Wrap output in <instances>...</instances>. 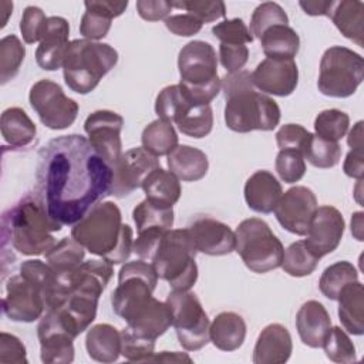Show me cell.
Here are the masks:
<instances>
[{
	"label": "cell",
	"instance_id": "obj_63",
	"mask_svg": "<svg viewBox=\"0 0 364 364\" xmlns=\"http://www.w3.org/2000/svg\"><path fill=\"white\" fill-rule=\"evenodd\" d=\"M0 10H1V18H0V27L3 28L6 24H7V20H9V16L11 14L13 11V3L10 1H0Z\"/></svg>",
	"mask_w": 364,
	"mask_h": 364
},
{
	"label": "cell",
	"instance_id": "obj_35",
	"mask_svg": "<svg viewBox=\"0 0 364 364\" xmlns=\"http://www.w3.org/2000/svg\"><path fill=\"white\" fill-rule=\"evenodd\" d=\"M141 188L148 200L168 208H172L182 193L179 179L171 171H165L161 166L145 178Z\"/></svg>",
	"mask_w": 364,
	"mask_h": 364
},
{
	"label": "cell",
	"instance_id": "obj_46",
	"mask_svg": "<svg viewBox=\"0 0 364 364\" xmlns=\"http://www.w3.org/2000/svg\"><path fill=\"white\" fill-rule=\"evenodd\" d=\"M289 24V17L283 7L273 1H266L259 4L250 18V33L253 37L260 38V36L272 26Z\"/></svg>",
	"mask_w": 364,
	"mask_h": 364
},
{
	"label": "cell",
	"instance_id": "obj_34",
	"mask_svg": "<svg viewBox=\"0 0 364 364\" xmlns=\"http://www.w3.org/2000/svg\"><path fill=\"white\" fill-rule=\"evenodd\" d=\"M0 129L3 139L13 148H23L30 145L36 138V124L27 112L18 107H11L3 111L0 119Z\"/></svg>",
	"mask_w": 364,
	"mask_h": 364
},
{
	"label": "cell",
	"instance_id": "obj_15",
	"mask_svg": "<svg viewBox=\"0 0 364 364\" xmlns=\"http://www.w3.org/2000/svg\"><path fill=\"white\" fill-rule=\"evenodd\" d=\"M317 208L314 192L307 186L297 185L282 193L274 208V216L287 232L306 236Z\"/></svg>",
	"mask_w": 364,
	"mask_h": 364
},
{
	"label": "cell",
	"instance_id": "obj_1",
	"mask_svg": "<svg viewBox=\"0 0 364 364\" xmlns=\"http://www.w3.org/2000/svg\"><path fill=\"white\" fill-rule=\"evenodd\" d=\"M112 175L85 136L61 135L38 152L36 193L54 222L70 226L109 195Z\"/></svg>",
	"mask_w": 364,
	"mask_h": 364
},
{
	"label": "cell",
	"instance_id": "obj_13",
	"mask_svg": "<svg viewBox=\"0 0 364 364\" xmlns=\"http://www.w3.org/2000/svg\"><path fill=\"white\" fill-rule=\"evenodd\" d=\"M122 127L124 118L109 109L94 111L84 122V131L88 135L90 144L111 168L122 155Z\"/></svg>",
	"mask_w": 364,
	"mask_h": 364
},
{
	"label": "cell",
	"instance_id": "obj_12",
	"mask_svg": "<svg viewBox=\"0 0 364 364\" xmlns=\"http://www.w3.org/2000/svg\"><path fill=\"white\" fill-rule=\"evenodd\" d=\"M28 101L40 121L50 129L68 128L78 114V104L68 98L57 82L47 78L31 85Z\"/></svg>",
	"mask_w": 364,
	"mask_h": 364
},
{
	"label": "cell",
	"instance_id": "obj_23",
	"mask_svg": "<svg viewBox=\"0 0 364 364\" xmlns=\"http://www.w3.org/2000/svg\"><path fill=\"white\" fill-rule=\"evenodd\" d=\"M291 351L293 343L289 330L279 323H273L260 331L253 348V363L282 364L290 358Z\"/></svg>",
	"mask_w": 364,
	"mask_h": 364
},
{
	"label": "cell",
	"instance_id": "obj_51",
	"mask_svg": "<svg viewBox=\"0 0 364 364\" xmlns=\"http://www.w3.org/2000/svg\"><path fill=\"white\" fill-rule=\"evenodd\" d=\"M47 18L44 11L37 6H27L21 14L20 31L24 43L34 44L41 40Z\"/></svg>",
	"mask_w": 364,
	"mask_h": 364
},
{
	"label": "cell",
	"instance_id": "obj_47",
	"mask_svg": "<svg viewBox=\"0 0 364 364\" xmlns=\"http://www.w3.org/2000/svg\"><path fill=\"white\" fill-rule=\"evenodd\" d=\"M274 168L280 179L286 183H294L299 182L304 173H306V161L301 152L291 151V149H283L279 151Z\"/></svg>",
	"mask_w": 364,
	"mask_h": 364
},
{
	"label": "cell",
	"instance_id": "obj_10",
	"mask_svg": "<svg viewBox=\"0 0 364 364\" xmlns=\"http://www.w3.org/2000/svg\"><path fill=\"white\" fill-rule=\"evenodd\" d=\"M158 274L146 260H132L118 272V286L111 294V306L117 316L128 321L154 296Z\"/></svg>",
	"mask_w": 364,
	"mask_h": 364
},
{
	"label": "cell",
	"instance_id": "obj_57",
	"mask_svg": "<svg viewBox=\"0 0 364 364\" xmlns=\"http://www.w3.org/2000/svg\"><path fill=\"white\" fill-rule=\"evenodd\" d=\"M172 10L171 1L166 0H138L136 11L146 21H159L169 17Z\"/></svg>",
	"mask_w": 364,
	"mask_h": 364
},
{
	"label": "cell",
	"instance_id": "obj_61",
	"mask_svg": "<svg viewBox=\"0 0 364 364\" xmlns=\"http://www.w3.org/2000/svg\"><path fill=\"white\" fill-rule=\"evenodd\" d=\"M347 144L351 149H363V121H358L348 132Z\"/></svg>",
	"mask_w": 364,
	"mask_h": 364
},
{
	"label": "cell",
	"instance_id": "obj_3",
	"mask_svg": "<svg viewBox=\"0 0 364 364\" xmlns=\"http://www.w3.org/2000/svg\"><path fill=\"white\" fill-rule=\"evenodd\" d=\"M225 94V122L235 132L272 131L280 122L277 102L266 94L256 91L252 82V73L240 70L228 73L222 80Z\"/></svg>",
	"mask_w": 364,
	"mask_h": 364
},
{
	"label": "cell",
	"instance_id": "obj_6",
	"mask_svg": "<svg viewBox=\"0 0 364 364\" xmlns=\"http://www.w3.org/2000/svg\"><path fill=\"white\" fill-rule=\"evenodd\" d=\"M179 84L188 95L199 104H210L220 92L218 57L215 48L202 40L185 44L178 55Z\"/></svg>",
	"mask_w": 364,
	"mask_h": 364
},
{
	"label": "cell",
	"instance_id": "obj_53",
	"mask_svg": "<svg viewBox=\"0 0 364 364\" xmlns=\"http://www.w3.org/2000/svg\"><path fill=\"white\" fill-rule=\"evenodd\" d=\"M166 232L168 230H164V229H146V230L138 232V236L132 245V252L139 259L152 262Z\"/></svg>",
	"mask_w": 364,
	"mask_h": 364
},
{
	"label": "cell",
	"instance_id": "obj_9",
	"mask_svg": "<svg viewBox=\"0 0 364 364\" xmlns=\"http://www.w3.org/2000/svg\"><path fill=\"white\" fill-rule=\"evenodd\" d=\"M364 80L363 57L343 46L327 48L320 61L317 88L323 95L347 98Z\"/></svg>",
	"mask_w": 364,
	"mask_h": 364
},
{
	"label": "cell",
	"instance_id": "obj_26",
	"mask_svg": "<svg viewBox=\"0 0 364 364\" xmlns=\"http://www.w3.org/2000/svg\"><path fill=\"white\" fill-rule=\"evenodd\" d=\"M171 326L172 317L166 301H159L155 297H152L127 321V328L129 331L154 341Z\"/></svg>",
	"mask_w": 364,
	"mask_h": 364
},
{
	"label": "cell",
	"instance_id": "obj_36",
	"mask_svg": "<svg viewBox=\"0 0 364 364\" xmlns=\"http://www.w3.org/2000/svg\"><path fill=\"white\" fill-rule=\"evenodd\" d=\"M259 40L267 58L294 60L300 50V37L289 24H276L269 27Z\"/></svg>",
	"mask_w": 364,
	"mask_h": 364
},
{
	"label": "cell",
	"instance_id": "obj_30",
	"mask_svg": "<svg viewBox=\"0 0 364 364\" xmlns=\"http://www.w3.org/2000/svg\"><path fill=\"white\" fill-rule=\"evenodd\" d=\"M338 317L344 330L353 336L364 333V289L355 280L346 284L338 297Z\"/></svg>",
	"mask_w": 364,
	"mask_h": 364
},
{
	"label": "cell",
	"instance_id": "obj_31",
	"mask_svg": "<svg viewBox=\"0 0 364 364\" xmlns=\"http://www.w3.org/2000/svg\"><path fill=\"white\" fill-rule=\"evenodd\" d=\"M328 17L338 28V31L354 41L357 46L364 47V4L358 0H341L333 1Z\"/></svg>",
	"mask_w": 364,
	"mask_h": 364
},
{
	"label": "cell",
	"instance_id": "obj_29",
	"mask_svg": "<svg viewBox=\"0 0 364 364\" xmlns=\"http://www.w3.org/2000/svg\"><path fill=\"white\" fill-rule=\"evenodd\" d=\"M246 337V323L235 311L219 313L209 327V340L222 351L237 350Z\"/></svg>",
	"mask_w": 364,
	"mask_h": 364
},
{
	"label": "cell",
	"instance_id": "obj_41",
	"mask_svg": "<svg viewBox=\"0 0 364 364\" xmlns=\"http://www.w3.org/2000/svg\"><path fill=\"white\" fill-rule=\"evenodd\" d=\"M318 260L306 246L304 240H297L284 250L282 269L293 277H304L316 270Z\"/></svg>",
	"mask_w": 364,
	"mask_h": 364
},
{
	"label": "cell",
	"instance_id": "obj_28",
	"mask_svg": "<svg viewBox=\"0 0 364 364\" xmlns=\"http://www.w3.org/2000/svg\"><path fill=\"white\" fill-rule=\"evenodd\" d=\"M166 156L169 171L183 182L199 181L208 173V156L195 146L178 145Z\"/></svg>",
	"mask_w": 364,
	"mask_h": 364
},
{
	"label": "cell",
	"instance_id": "obj_27",
	"mask_svg": "<svg viewBox=\"0 0 364 364\" xmlns=\"http://www.w3.org/2000/svg\"><path fill=\"white\" fill-rule=\"evenodd\" d=\"M85 13L81 17L80 33L84 38L98 41L104 38L109 28L112 18L122 14V7L111 0H91L84 1Z\"/></svg>",
	"mask_w": 364,
	"mask_h": 364
},
{
	"label": "cell",
	"instance_id": "obj_8",
	"mask_svg": "<svg viewBox=\"0 0 364 364\" xmlns=\"http://www.w3.org/2000/svg\"><path fill=\"white\" fill-rule=\"evenodd\" d=\"M235 237V250L249 270L267 273L282 266L284 247L263 219L242 220L236 228Z\"/></svg>",
	"mask_w": 364,
	"mask_h": 364
},
{
	"label": "cell",
	"instance_id": "obj_14",
	"mask_svg": "<svg viewBox=\"0 0 364 364\" xmlns=\"http://www.w3.org/2000/svg\"><path fill=\"white\" fill-rule=\"evenodd\" d=\"M158 156L142 146L131 148L124 152L112 168V183L109 195L124 198L142 186L145 178L159 168Z\"/></svg>",
	"mask_w": 364,
	"mask_h": 364
},
{
	"label": "cell",
	"instance_id": "obj_16",
	"mask_svg": "<svg viewBox=\"0 0 364 364\" xmlns=\"http://www.w3.org/2000/svg\"><path fill=\"white\" fill-rule=\"evenodd\" d=\"M1 306L7 318L23 323L38 320L46 311L43 294L20 273L7 280L6 296L3 297Z\"/></svg>",
	"mask_w": 364,
	"mask_h": 364
},
{
	"label": "cell",
	"instance_id": "obj_45",
	"mask_svg": "<svg viewBox=\"0 0 364 364\" xmlns=\"http://www.w3.org/2000/svg\"><path fill=\"white\" fill-rule=\"evenodd\" d=\"M321 347L330 361L350 364L357 360L355 347L341 327H330Z\"/></svg>",
	"mask_w": 364,
	"mask_h": 364
},
{
	"label": "cell",
	"instance_id": "obj_62",
	"mask_svg": "<svg viewBox=\"0 0 364 364\" xmlns=\"http://www.w3.org/2000/svg\"><path fill=\"white\" fill-rule=\"evenodd\" d=\"M363 212H355L351 216V232L357 240H363Z\"/></svg>",
	"mask_w": 364,
	"mask_h": 364
},
{
	"label": "cell",
	"instance_id": "obj_2",
	"mask_svg": "<svg viewBox=\"0 0 364 364\" xmlns=\"http://www.w3.org/2000/svg\"><path fill=\"white\" fill-rule=\"evenodd\" d=\"M71 237L111 264L125 263L132 252V229L122 223L119 208L109 200L94 205L77 223Z\"/></svg>",
	"mask_w": 364,
	"mask_h": 364
},
{
	"label": "cell",
	"instance_id": "obj_48",
	"mask_svg": "<svg viewBox=\"0 0 364 364\" xmlns=\"http://www.w3.org/2000/svg\"><path fill=\"white\" fill-rule=\"evenodd\" d=\"M155 341L136 336L127 327L121 330V355L128 361L146 363L154 354Z\"/></svg>",
	"mask_w": 364,
	"mask_h": 364
},
{
	"label": "cell",
	"instance_id": "obj_40",
	"mask_svg": "<svg viewBox=\"0 0 364 364\" xmlns=\"http://www.w3.org/2000/svg\"><path fill=\"white\" fill-rule=\"evenodd\" d=\"M358 280V272L353 263L347 260H340L324 269L318 280V289L330 300H337L341 289Z\"/></svg>",
	"mask_w": 364,
	"mask_h": 364
},
{
	"label": "cell",
	"instance_id": "obj_5",
	"mask_svg": "<svg viewBox=\"0 0 364 364\" xmlns=\"http://www.w3.org/2000/svg\"><path fill=\"white\" fill-rule=\"evenodd\" d=\"M118 63V53L107 43L77 38L68 43L63 63L67 87L77 94L91 92Z\"/></svg>",
	"mask_w": 364,
	"mask_h": 364
},
{
	"label": "cell",
	"instance_id": "obj_21",
	"mask_svg": "<svg viewBox=\"0 0 364 364\" xmlns=\"http://www.w3.org/2000/svg\"><path fill=\"white\" fill-rule=\"evenodd\" d=\"M168 122L175 124L183 135L199 139L210 134L213 111L209 104L195 102L182 87V95L171 112Z\"/></svg>",
	"mask_w": 364,
	"mask_h": 364
},
{
	"label": "cell",
	"instance_id": "obj_24",
	"mask_svg": "<svg viewBox=\"0 0 364 364\" xmlns=\"http://www.w3.org/2000/svg\"><path fill=\"white\" fill-rule=\"evenodd\" d=\"M331 327V318L326 307L317 300L301 304L296 314V328L301 343L310 348H320Z\"/></svg>",
	"mask_w": 364,
	"mask_h": 364
},
{
	"label": "cell",
	"instance_id": "obj_4",
	"mask_svg": "<svg viewBox=\"0 0 364 364\" xmlns=\"http://www.w3.org/2000/svg\"><path fill=\"white\" fill-rule=\"evenodd\" d=\"M61 228L48 216L37 193H27L3 213V246L9 243L24 256L44 255L57 243L51 233Z\"/></svg>",
	"mask_w": 364,
	"mask_h": 364
},
{
	"label": "cell",
	"instance_id": "obj_19",
	"mask_svg": "<svg viewBox=\"0 0 364 364\" xmlns=\"http://www.w3.org/2000/svg\"><path fill=\"white\" fill-rule=\"evenodd\" d=\"M252 82L262 94L290 95L299 84V68L293 58H264L252 73Z\"/></svg>",
	"mask_w": 364,
	"mask_h": 364
},
{
	"label": "cell",
	"instance_id": "obj_60",
	"mask_svg": "<svg viewBox=\"0 0 364 364\" xmlns=\"http://www.w3.org/2000/svg\"><path fill=\"white\" fill-rule=\"evenodd\" d=\"M146 363H192V358L186 353L161 351L154 353Z\"/></svg>",
	"mask_w": 364,
	"mask_h": 364
},
{
	"label": "cell",
	"instance_id": "obj_32",
	"mask_svg": "<svg viewBox=\"0 0 364 364\" xmlns=\"http://www.w3.org/2000/svg\"><path fill=\"white\" fill-rule=\"evenodd\" d=\"M88 355L98 363H114L121 355V331L101 323L92 326L85 337Z\"/></svg>",
	"mask_w": 364,
	"mask_h": 364
},
{
	"label": "cell",
	"instance_id": "obj_18",
	"mask_svg": "<svg viewBox=\"0 0 364 364\" xmlns=\"http://www.w3.org/2000/svg\"><path fill=\"white\" fill-rule=\"evenodd\" d=\"M40 357L46 364H68L74 360V337L53 310H46L37 326Z\"/></svg>",
	"mask_w": 364,
	"mask_h": 364
},
{
	"label": "cell",
	"instance_id": "obj_22",
	"mask_svg": "<svg viewBox=\"0 0 364 364\" xmlns=\"http://www.w3.org/2000/svg\"><path fill=\"white\" fill-rule=\"evenodd\" d=\"M70 26L64 17L51 16L47 18L40 44L36 50L37 64L47 71L63 67L65 50L68 47Z\"/></svg>",
	"mask_w": 364,
	"mask_h": 364
},
{
	"label": "cell",
	"instance_id": "obj_20",
	"mask_svg": "<svg viewBox=\"0 0 364 364\" xmlns=\"http://www.w3.org/2000/svg\"><path fill=\"white\" fill-rule=\"evenodd\" d=\"M188 230L196 246V250L209 256H223L235 250V232L223 222L209 216L196 218Z\"/></svg>",
	"mask_w": 364,
	"mask_h": 364
},
{
	"label": "cell",
	"instance_id": "obj_39",
	"mask_svg": "<svg viewBox=\"0 0 364 364\" xmlns=\"http://www.w3.org/2000/svg\"><path fill=\"white\" fill-rule=\"evenodd\" d=\"M132 218L136 226V232L146 229L171 230L173 226V209L156 205L146 198L134 208Z\"/></svg>",
	"mask_w": 364,
	"mask_h": 364
},
{
	"label": "cell",
	"instance_id": "obj_42",
	"mask_svg": "<svg viewBox=\"0 0 364 364\" xmlns=\"http://www.w3.org/2000/svg\"><path fill=\"white\" fill-rule=\"evenodd\" d=\"M303 156L313 166L328 169L338 164L341 158V146L338 142H333L316 134H311L306 144Z\"/></svg>",
	"mask_w": 364,
	"mask_h": 364
},
{
	"label": "cell",
	"instance_id": "obj_55",
	"mask_svg": "<svg viewBox=\"0 0 364 364\" xmlns=\"http://www.w3.org/2000/svg\"><path fill=\"white\" fill-rule=\"evenodd\" d=\"M219 60L228 73H237L249 60V48L245 44H220Z\"/></svg>",
	"mask_w": 364,
	"mask_h": 364
},
{
	"label": "cell",
	"instance_id": "obj_50",
	"mask_svg": "<svg viewBox=\"0 0 364 364\" xmlns=\"http://www.w3.org/2000/svg\"><path fill=\"white\" fill-rule=\"evenodd\" d=\"M213 36L220 44H249L253 41V36L249 27L242 18H229L218 23L212 27Z\"/></svg>",
	"mask_w": 364,
	"mask_h": 364
},
{
	"label": "cell",
	"instance_id": "obj_11",
	"mask_svg": "<svg viewBox=\"0 0 364 364\" xmlns=\"http://www.w3.org/2000/svg\"><path fill=\"white\" fill-rule=\"evenodd\" d=\"M166 304L171 310L172 326L182 348L196 351L210 341V321L195 293L189 290H172L166 297Z\"/></svg>",
	"mask_w": 364,
	"mask_h": 364
},
{
	"label": "cell",
	"instance_id": "obj_58",
	"mask_svg": "<svg viewBox=\"0 0 364 364\" xmlns=\"http://www.w3.org/2000/svg\"><path fill=\"white\" fill-rule=\"evenodd\" d=\"M343 171L347 176L361 181L364 175V156L363 149H351L343 164Z\"/></svg>",
	"mask_w": 364,
	"mask_h": 364
},
{
	"label": "cell",
	"instance_id": "obj_52",
	"mask_svg": "<svg viewBox=\"0 0 364 364\" xmlns=\"http://www.w3.org/2000/svg\"><path fill=\"white\" fill-rule=\"evenodd\" d=\"M310 135L311 132L299 124H286L276 132V142L280 151L291 149L303 154Z\"/></svg>",
	"mask_w": 364,
	"mask_h": 364
},
{
	"label": "cell",
	"instance_id": "obj_59",
	"mask_svg": "<svg viewBox=\"0 0 364 364\" xmlns=\"http://www.w3.org/2000/svg\"><path fill=\"white\" fill-rule=\"evenodd\" d=\"M299 6L303 11L309 16H328L333 1H321V0H309V1H299Z\"/></svg>",
	"mask_w": 364,
	"mask_h": 364
},
{
	"label": "cell",
	"instance_id": "obj_49",
	"mask_svg": "<svg viewBox=\"0 0 364 364\" xmlns=\"http://www.w3.org/2000/svg\"><path fill=\"white\" fill-rule=\"evenodd\" d=\"M171 4L172 7L182 9L186 13L195 16L202 24L223 18L226 14V6L223 1L182 0V1H171Z\"/></svg>",
	"mask_w": 364,
	"mask_h": 364
},
{
	"label": "cell",
	"instance_id": "obj_56",
	"mask_svg": "<svg viewBox=\"0 0 364 364\" xmlns=\"http://www.w3.org/2000/svg\"><path fill=\"white\" fill-rule=\"evenodd\" d=\"M166 28L179 37H191L200 31L202 23L192 14L183 13V14H173L165 18Z\"/></svg>",
	"mask_w": 364,
	"mask_h": 364
},
{
	"label": "cell",
	"instance_id": "obj_38",
	"mask_svg": "<svg viewBox=\"0 0 364 364\" xmlns=\"http://www.w3.org/2000/svg\"><path fill=\"white\" fill-rule=\"evenodd\" d=\"M46 262L57 273H67L77 269L85 256V249L73 237H63L48 252L44 253Z\"/></svg>",
	"mask_w": 364,
	"mask_h": 364
},
{
	"label": "cell",
	"instance_id": "obj_44",
	"mask_svg": "<svg viewBox=\"0 0 364 364\" xmlns=\"http://www.w3.org/2000/svg\"><path fill=\"white\" fill-rule=\"evenodd\" d=\"M350 127V117L340 109L331 108L321 111L314 119V131L316 135L338 142L343 136H346Z\"/></svg>",
	"mask_w": 364,
	"mask_h": 364
},
{
	"label": "cell",
	"instance_id": "obj_33",
	"mask_svg": "<svg viewBox=\"0 0 364 364\" xmlns=\"http://www.w3.org/2000/svg\"><path fill=\"white\" fill-rule=\"evenodd\" d=\"M20 274L40 290L46 301V310L61 303L57 274L48 263L38 259L26 260L20 264Z\"/></svg>",
	"mask_w": 364,
	"mask_h": 364
},
{
	"label": "cell",
	"instance_id": "obj_54",
	"mask_svg": "<svg viewBox=\"0 0 364 364\" xmlns=\"http://www.w3.org/2000/svg\"><path fill=\"white\" fill-rule=\"evenodd\" d=\"M27 353L18 337L3 331L0 334V363L1 364H27Z\"/></svg>",
	"mask_w": 364,
	"mask_h": 364
},
{
	"label": "cell",
	"instance_id": "obj_17",
	"mask_svg": "<svg viewBox=\"0 0 364 364\" xmlns=\"http://www.w3.org/2000/svg\"><path fill=\"white\" fill-rule=\"evenodd\" d=\"M344 229L346 222L337 208L330 205L318 206L310 222L304 243L314 256L321 259L338 247Z\"/></svg>",
	"mask_w": 364,
	"mask_h": 364
},
{
	"label": "cell",
	"instance_id": "obj_37",
	"mask_svg": "<svg viewBox=\"0 0 364 364\" xmlns=\"http://www.w3.org/2000/svg\"><path fill=\"white\" fill-rule=\"evenodd\" d=\"M141 142L152 155L164 156L178 146V134L171 122L158 118L144 128Z\"/></svg>",
	"mask_w": 364,
	"mask_h": 364
},
{
	"label": "cell",
	"instance_id": "obj_25",
	"mask_svg": "<svg viewBox=\"0 0 364 364\" xmlns=\"http://www.w3.org/2000/svg\"><path fill=\"white\" fill-rule=\"evenodd\" d=\"M243 192L247 206L257 213L266 215L274 210L283 189L272 172L262 169L247 178Z\"/></svg>",
	"mask_w": 364,
	"mask_h": 364
},
{
	"label": "cell",
	"instance_id": "obj_43",
	"mask_svg": "<svg viewBox=\"0 0 364 364\" xmlns=\"http://www.w3.org/2000/svg\"><path fill=\"white\" fill-rule=\"evenodd\" d=\"M26 48L20 38L14 34L6 36L0 40V80L6 84L14 78L24 61Z\"/></svg>",
	"mask_w": 364,
	"mask_h": 364
},
{
	"label": "cell",
	"instance_id": "obj_7",
	"mask_svg": "<svg viewBox=\"0 0 364 364\" xmlns=\"http://www.w3.org/2000/svg\"><path fill=\"white\" fill-rule=\"evenodd\" d=\"M196 253L188 228L171 229L165 233L152 259V266L158 277L168 282L172 290H191L198 280Z\"/></svg>",
	"mask_w": 364,
	"mask_h": 364
}]
</instances>
